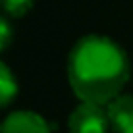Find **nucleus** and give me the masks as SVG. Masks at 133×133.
Here are the masks:
<instances>
[{
    "instance_id": "f257e3e1",
    "label": "nucleus",
    "mask_w": 133,
    "mask_h": 133,
    "mask_svg": "<svg viewBox=\"0 0 133 133\" xmlns=\"http://www.w3.org/2000/svg\"><path fill=\"white\" fill-rule=\"evenodd\" d=\"M129 75L131 66L125 50L106 35H83L66 58V77L81 102L108 106L123 94Z\"/></svg>"
},
{
    "instance_id": "f03ea898",
    "label": "nucleus",
    "mask_w": 133,
    "mask_h": 133,
    "mask_svg": "<svg viewBox=\"0 0 133 133\" xmlns=\"http://www.w3.org/2000/svg\"><path fill=\"white\" fill-rule=\"evenodd\" d=\"M110 118L102 104L81 102L69 116V133H108Z\"/></svg>"
},
{
    "instance_id": "7ed1b4c3",
    "label": "nucleus",
    "mask_w": 133,
    "mask_h": 133,
    "mask_svg": "<svg viewBox=\"0 0 133 133\" xmlns=\"http://www.w3.org/2000/svg\"><path fill=\"white\" fill-rule=\"evenodd\" d=\"M0 133H50V125L37 112L17 110L2 121Z\"/></svg>"
},
{
    "instance_id": "20e7f679",
    "label": "nucleus",
    "mask_w": 133,
    "mask_h": 133,
    "mask_svg": "<svg viewBox=\"0 0 133 133\" xmlns=\"http://www.w3.org/2000/svg\"><path fill=\"white\" fill-rule=\"evenodd\" d=\"M108 118L110 127L116 133H133V96L121 94L116 96L108 106Z\"/></svg>"
},
{
    "instance_id": "39448f33",
    "label": "nucleus",
    "mask_w": 133,
    "mask_h": 133,
    "mask_svg": "<svg viewBox=\"0 0 133 133\" xmlns=\"http://www.w3.org/2000/svg\"><path fill=\"white\" fill-rule=\"evenodd\" d=\"M19 87H17V79L12 77L10 69L6 62L0 64V104L2 106H8L12 102V98L17 96Z\"/></svg>"
},
{
    "instance_id": "423d86ee",
    "label": "nucleus",
    "mask_w": 133,
    "mask_h": 133,
    "mask_svg": "<svg viewBox=\"0 0 133 133\" xmlns=\"http://www.w3.org/2000/svg\"><path fill=\"white\" fill-rule=\"evenodd\" d=\"M0 2H2V8L8 17H23L33 6L35 0H0Z\"/></svg>"
},
{
    "instance_id": "0eeeda50",
    "label": "nucleus",
    "mask_w": 133,
    "mask_h": 133,
    "mask_svg": "<svg viewBox=\"0 0 133 133\" xmlns=\"http://www.w3.org/2000/svg\"><path fill=\"white\" fill-rule=\"evenodd\" d=\"M10 44V23H8V15L2 17V23H0V46L2 50H6Z\"/></svg>"
}]
</instances>
